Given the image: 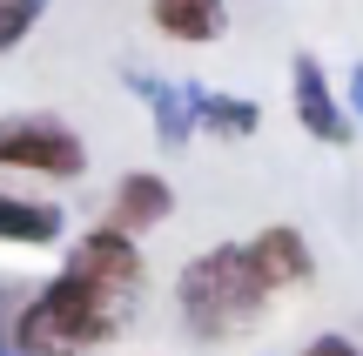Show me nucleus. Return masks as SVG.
I'll list each match as a JSON object with an SVG mask.
<instances>
[{
    "label": "nucleus",
    "mask_w": 363,
    "mask_h": 356,
    "mask_svg": "<svg viewBox=\"0 0 363 356\" xmlns=\"http://www.w3.org/2000/svg\"><path fill=\"white\" fill-rule=\"evenodd\" d=\"M148 289L142 242L121 236L115 222L74 236L67 263L48 282H34L13 316V350L21 356H94L135 323Z\"/></svg>",
    "instance_id": "1"
},
{
    "label": "nucleus",
    "mask_w": 363,
    "mask_h": 356,
    "mask_svg": "<svg viewBox=\"0 0 363 356\" xmlns=\"http://www.w3.org/2000/svg\"><path fill=\"white\" fill-rule=\"evenodd\" d=\"M269 309V289L249 269L242 242H208L202 255H189L175 276V316L195 343H229V336H249Z\"/></svg>",
    "instance_id": "2"
},
{
    "label": "nucleus",
    "mask_w": 363,
    "mask_h": 356,
    "mask_svg": "<svg viewBox=\"0 0 363 356\" xmlns=\"http://www.w3.org/2000/svg\"><path fill=\"white\" fill-rule=\"evenodd\" d=\"M0 168L40 175V182H81L88 142L61 115H0Z\"/></svg>",
    "instance_id": "3"
},
{
    "label": "nucleus",
    "mask_w": 363,
    "mask_h": 356,
    "mask_svg": "<svg viewBox=\"0 0 363 356\" xmlns=\"http://www.w3.org/2000/svg\"><path fill=\"white\" fill-rule=\"evenodd\" d=\"M242 255H249V269L262 276V289H269V296L316 282V249H310V236H303L296 222H269V229H256V236L242 242Z\"/></svg>",
    "instance_id": "4"
},
{
    "label": "nucleus",
    "mask_w": 363,
    "mask_h": 356,
    "mask_svg": "<svg viewBox=\"0 0 363 356\" xmlns=\"http://www.w3.org/2000/svg\"><path fill=\"white\" fill-rule=\"evenodd\" d=\"M289 88H296V121H303V134H310V142H323V148H350V142H357L350 108L337 101L330 74L310 61V54H296V67H289Z\"/></svg>",
    "instance_id": "5"
},
{
    "label": "nucleus",
    "mask_w": 363,
    "mask_h": 356,
    "mask_svg": "<svg viewBox=\"0 0 363 356\" xmlns=\"http://www.w3.org/2000/svg\"><path fill=\"white\" fill-rule=\"evenodd\" d=\"M169 215H175V182L155 175V168H128L115 182V195H108V222H115L121 236H135V242H142L148 229H162Z\"/></svg>",
    "instance_id": "6"
},
{
    "label": "nucleus",
    "mask_w": 363,
    "mask_h": 356,
    "mask_svg": "<svg viewBox=\"0 0 363 356\" xmlns=\"http://www.w3.org/2000/svg\"><path fill=\"white\" fill-rule=\"evenodd\" d=\"M61 236H67V209L61 202L0 188V242H7V249H54Z\"/></svg>",
    "instance_id": "7"
},
{
    "label": "nucleus",
    "mask_w": 363,
    "mask_h": 356,
    "mask_svg": "<svg viewBox=\"0 0 363 356\" xmlns=\"http://www.w3.org/2000/svg\"><path fill=\"white\" fill-rule=\"evenodd\" d=\"M148 21H155L162 40H182V47H208L229 27V0H148Z\"/></svg>",
    "instance_id": "8"
},
{
    "label": "nucleus",
    "mask_w": 363,
    "mask_h": 356,
    "mask_svg": "<svg viewBox=\"0 0 363 356\" xmlns=\"http://www.w3.org/2000/svg\"><path fill=\"white\" fill-rule=\"evenodd\" d=\"M189 94V121H195V134H216V142H249V134L262 128V108L256 101H242V94H216V88H182Z\"/></svg>",
    "instance_id": "9"
},
{
    "label": "nucleus",
    "mask_w": 363,
    "mask_h": 356,
    "mask_svg": "<svg viewBox=\"0 0 363 356\" xmlns=\"http://www.w3.org/2000/svg\"><path fill=\"white\" fill-rule=\"evenodd\" d=\"M128 88L142 94L148 121H155V142L162 148H189L195 142V121H189V94L175 81H155V74H128Z\"/></svg>",
    "instance_id": "10"
},
{
    "label": "nucleus",
    "mask_w": 363,
    "mask_h": 356,
    "mask_svg": "<svg viewBox=\"0 0 363 356\" xmlns=\"http://www.w3.org/2000/svg\"><path fill=\"white\" fill-rule=\"evenodd\" d=\"M40 13H48V0H0V54L21 47V40L40 27Z\"/></svg>",
    "instance_id": "11"
},
{
    "label": "nucleus",
    "mask_w": 363,
    "mask_h": 356,
    "mask_svg": "<svg viewBox=\"0 0 363 356\" xmlns=\"http://www.w3.org/2000/svg\"><path fill=\"white\" fill-rule=\"evenodd\" d=\"M27 289H34L27 276H0V356H21V350H13V316H21Z\"/></svg>",
    "instance_id": "12"
},
{
    "label": "nucleus",
    "mask_w": 363,
    "mask_h": 356,
    "mask_svg": "<svg viewBox=\"0 0 363 356\" xmlns=\"http://www.w3.org/2000/svg\"><path fill=\"white\" fill-rule=\"evenodd\" d=\"M296 356H363V350L350 343V336H337V330H330V336H310V343H303Z\"/></svg>",
    "instance_id": "13"
},
{
    "label": "nucleus",
    "mask_w": 363,
    "mask_h": 356,
    "mask_svg": "<svg viewBox=\"0 0 363 356\" xmlns=\"http://www.w3.org/2000/svg\"><path fill=\"white\" fill-rule=\"evenodd\" d=\"M343 108H350V121H357V128H363V67H357V74H350V101H343Z\"/></svg>",
    "instance_id": "14"
}]
</instances>
